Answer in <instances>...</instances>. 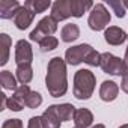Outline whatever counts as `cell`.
Returning a JSON list of instances; mask_svg holds the SVG:
<instances>
[{
	"instance_id": "30",
	"label": "cell",
	"mask_w": 128,
	"mask_h": 128,
	"mask_svg": "<svg viewBox=\"0 0 128 128\" xmlns=\"http://www.w3.org/2000/svg\"><path fill=\"white\" fill-rule=\"evenodd\" d=\"M128 39V38H126ZM124 60L126 62V65H128V47H126V50H125V56H124Z\"/></svg>"
},
{
	"instance_id": "18",
	"label": "cell",
	"mask_w": 128,
	"mask_h": 128,
	"mask_svg": "<svg viewBox=\"0 0 128 128\" xmlns=\"http://www.w3.org/2000/svg\"><path fill=\"white\" fill-rule=\"evenodd\" d=\"M17 80L21 83V84H27L32 82L33 78V70H32V65H18L17 66Z\"/></svg>"
},
{
	"instance_id": "3",
	"label": "cell",
	"mask_w": 128,
	"mask_h": 128,
	"mask_svg": "<svg viewBox=\"0 0 128 128\" xmlns=\"http://www.w3.org/2000/svg\"><path fill=\"white\" fill-rule=\"evenodd\" d=\"M100 68L106 72V74H112V76H125L128 74V65L126 62L120 57L113 56L112 53H101V63Z\"/></svg>"
},
{
	"instance_id": "27",
	"label": "cell",
	"mask_w": 128,
	"mask_h": 128,
	"mask_svg": "<svg viewBox=\"0 0 128 128\" xmlns=\"http://www.w3.org/2000/svg\"><path fill=\"white\" fill-rule=\"evenodd\" d=\"M2 128H24L23 122L20 119H6L2 125Z\"/></svg>"
},
{
	"instance_id": "5",
	"label": "cell",
	"mask_w": 128,
	"mask_h": 128,
	"mask_svg": "<svg viewBox=\"0 0 128 128\" xmlns=\"http://www.w3.org/2000/svg\"><path fill=\"white\" fill-rule=\"evenodd\" d=\"M57 30V23L48 15V17H44L38 24H36V27L30 32V41H33V42H41L42 39H45V38H48V36H53L54 35V32Z\"/></svg>"
},
{
	"instance_id": "11",
	"label": "cell",
	"mask_w": 128,
	"mask_h": 128,
	"mask_svg": "<svg viewBox=\"0 0 128 128\" xmlns=\"http://www.w3.org/2000/svg\"><path fill=\"white\" fill-rule=\"evenodd\" d=\"M118 94H119V86L112 82V80H106L102 82L101 88H100V98L106 102H112L118 98Z\"/></svg>"
},
{
	"instance_id": "21",
	"label": "cell",
	"mask_w": 128,
	"mask_h": 128,
	"mask_svg": "<svg viewBox=\"0 0 128 128\" xmlns=\"http://www.w3.org/2000/svg\"><path fill=\"white\" fill-rule=\"evenodd\" d=\"M41 104H42V96H41V94L36 92V90H30L29 95H27L26 100H24V106L29 107V108H38Z\"/></svg>"
},
{
	"instance_id": "13",
	"label": "cell",
	"mask_w": 128,
	"mask_h": 128,
	"mask_svg": "<svg viewBox=\"0 0 128 128\" xmlns=\"http://www.w3.org/2000/svg\"><path fill=\"white\" fill-rule=\"evenodd\" d=\"M94 122V114L89 108H77L74 114V124L77 128H90Z\"/></svg>"
},
{
	"instance_id": "24",
	"label": "cell",
	"mask_w": 128,
	"mask_h": 128,
	"mask_svg": "<svg viewBox=\"0 0 128 128\" xmlns=\"http://www.w3.org/2000/svg\"><path fill=\"white\" fill-rule=\"evenodd\" d=\"M84 63L89 66H100V63H101V54L96 51V50H92L88 57L84 59Z\"/></svg>"
},
{
	"instance_id": "7",
	"label": "cell",
	"mask_w": 128,
	"mask_h": 128,
	"mask_svg": "<svg viewBox=\"0 0 128 128\" xmlns=\"http://www.w3.org/2000/svg\"><path fill=\"white\" fill-rule=\"evenodd\" d=\"M50 17L59 23L63 21L70 17H74V11H72V0H57L51 6V14Z\"/></svg>"
},
{
	"instance_id": "6",
	"label": "cell",
	"mask_w": 128,
	"mask_h": 128,
	"mask_svg": "<svg viewBox=\"0 0 128 128\" xmlns=\"http://www.w3.org/2000/svg\"><path fill=\"white\" fill-rule=\"evenodd\" d=\"M94 48L89 44H80V45L70 47L65 51V62L70 63V65H78V63L84 62V59L88 57V54Z\"/></svg>"
},
{
	"instance_id": "9",
	"label": "cell",
	"mask_w": 128,
	"mask_h": 128,
	"mask_svg": "<svg viewBox=\"0 0 128 128\" xmlns=\"http://www.w3.org/2000/svg\"><path fill=\"white\" fill-rule=\"evenodd\" d=\"M35 15H36V14H35L32 9L26 8V6H21V8L18 9V12L15 14V17H14V24H15V27L20 29V30H26V29L32 24Z\"/></svg>"
},
{
	"instance_id": "28",
	"label": "cell",
	"mask_w": 128,
	"mask_h": 128,
	"mask_svg": "<svg viewBox=\"0 0 128 128\" xmlns=\"http://www.w3.org/2000/svg\"><path fill=\"white\" fill-rule=\"evenodd\" d=\"M27 128H44L42 120H41V116H33V118H30Z\"/></svg>"
},
{
	"instance_id": "4",
	"label": "cell",
	"mask_w": 128,
	"mask_h": 128,
	"mask_svg": "<svg viewBox=\"0 0 128 128\" xmlns=\"http://www.w3.org/2000/svg\"><path fill=\"white\" fill-rule=\"evenodd\" d=\"M110 12L108 9L106 8V5L102 3H96L94 5V8L90 9V14H89V18H88V24L92 30L95 32H100L102 29H106L110 23Z\"/></svg>"
},
{
	"instance_id": "10",
	"label": "cell",
	"mask_w": 128,
	"mask_h": 128,
	"mask_svg": "<svg viewBox=\"0 0 128 128\" xmlns=\"http://www.w3.org/2000/svg\"><path fill=\"white\" fill-rule=\"evenodd\" d=\"M126 38H128V33H125L118 26H110L104 32V39L110 45H120L126 41Z\"/></svg>"
},
{
	"instance_id": "34",
	"label": "cell",
	"mask_w": 128,
	"mask_h": 128,
	"mask_svg": "<svg viewBox=\"0 0 128 128\" xmlns=\"http://www.w3.org/2000/svg\"><path fill=\"white\" fill-rule=\"evenodd\" d=\"M74 128H77V126H74Z\"/></svg>"
},
{
	"instance_id": "25",
	"label": "cell",
	"mask_w": 128,
	"mask_h": 128,
	"mask_svg": "<svg viewBox=\"0 0 128 128\" xmlns=\"http://www.w3.org/2000/svg\"><path fill=\"white\" fill-rule=\"evenodd\" d=\"M29 92H30V88L27 86V84H21V86H18L15 90H14V98H17L18 101H21L23 104H24V100H26V96L29 95Z\"/></svg>"
},
{
	"instance_id": "17",
	"label": "cell",
	"mask_w": 128,
	"mask_h": 128,
	"mask_svg": "<svg viewBox=\"0 0 128 128\" xmlns=\"http://www.w3.org/2000/svg\"><path fill=\"white\" fill-rule=\"evenodd\" d=\"M78 36H80V29H78L77 24H72V23L65 24L63 29H62V32H60V38H62L63 42H72Z\"/></svg>"
},
{
	"instance_id": "1",
	"label": "cell",
	"mask_w": 128,
	"mask_h": 128,
	"mask_svg": "<svg viewBox=\"0 0 128 128\" xmlns=\"http://www.w3.org/2000/svg\"><path fill=\"white\" fill-rule=\"evenodd\" d=\"M45 86L48 94L53 98L63 96L68 90V78H66V62L59 56L53 57L48 62Z\"/></svg>"
},
{
	"instance_id": "14",
	"label": "cell",
	"mask_w": 128,
	"mask_h": 128,
	"mask_svg": "<svg viewBox=\"0 0 128 128\" xmlns=\"http://www.w3.org/2000/svg\"><path fill=\"white\" fill-rule=\"evenodd\" d=\"M41 120H42V125L44 128H60V119L56 113V107L54 106H50L42 114H41Z\"/></svg>"
},
{
	"instance_id": "2",
	"label": "cell",
	"mask_w": 128,
	"mask_h": 128,
	"mask_svg": "<svg viewBox=\"0 0 128 128\" xmlns=\"http://www.w3.org/2000/svg\"><path fill=\"white\" fill-rule=\"evenodd\" d=\"M95 76L89 70H78L74 76V96L77 100H89L95 90Z\"/></svg>"
},
{
	"instance_id": "31",
	"label": "cell",
	"mask_w": 128,
	"mask_h": 128,
	"mask_svg": "<svg viewBox=\"0 0 128 128\" xmlns=\"http://www.w3.org/2000/svg\"><path fill=\"white\" fill-rule=\"evenodd\" d=\"M90 128H106V125H102V124H96V125H92Z\"/></svg>"
},
{
	"instance_id": "33",
	"label": "cell",
	"mask_w": 128,
	"mask_h": 128,
	"mask_svg": "<svg viewBox=\"0 0 128 128\" xmlns=\"http://www.w3.org/2000/svg\"><path fill=\"white\" fill-rule=\"evenodd\" d=\"M119 128H128V124H125V125H120Z\"/></svg>"
},
{
	"instance_id": "29",
	"label": "cell",
	"mask_w": 128,
	"mask_h": 128,
	"mask_svg": "<svg viewBox=\"0 0 128 128\" xmlns=\"http://www.w3.org/2000/svg\"><path fill=\"white\" fill-rule=\"evenodd\" d=\"M120 89H122L125 94H128V74H125V76L122 77V82H120Z\"/></svg>"
},
{
	"instance_id": "22",
	"label": "cell",
	"mask_w": 128,
	"mask_h": 128,
	"mask_svg": "<svg viewBox=\"0 0 128 128\" xmlns=\"http://www.w3.org/2000/svg\"><path fill=\"white\" fill-rule=\"evenodd\" d=\"M107 5L108 8L114 12V15L118 18H124L125 14H126V9L124 6V2H120V0H107Z\"/></svg>"
},
{
	"instance_id": "12",
	"label": "cell",
	"mask_w": 128,
	"mask_h": 128,
	"mask_svg": "<svg viewBox=\"0 0 128 128\" xmlns=\"http://www.w3.org/2000/svg\"><path fill=\"white\" fill-rule=\"evenodd\" d=\"M20 8L21 5L17 0H0V18L2 20L14 18Z\"/></svg>"
},
{
	"instance_id": "19",
	"label": "cell",
	"mask_w": 128,
	"mask_h": 128,
	"mask_svg": "<svg viewBox=\"0 0 128 128\" xmlns=\"http://www.w3.org/2000/svg\"><path fill=\"white\" fill-rule=\"evenodd\" d=\"M24 6L32 9L35 14H41V12H45L48 8H51L53 3L50 0H27V2H24Z\"/></svg>"
},
{
	"instance_id": "15",
	"label": "cell",
	"mask_w": 128,
	"mask_h": 128,
	"mask_svg": "<svg viewBox=\"0 0 128 128\" xmlns=\"http://www.w3.org/2000/svg\"><path fill=\"white\" fill-rule=\"evenodd\" d=\"M56 107V113L59 116V119L62 122H66V120H71L74 119V114H76V107L70 102H65V104H54Z\"/></svg>"
},
{
	"instance_id": "23",
	"label": "cell",
	"mask_w": 128,
	"mask_h": 128,
	"mask_svg": "<svg viewBox=\"0 0 128 128\" xmlns=\"http://www.w3.org/2000/svg\"><path fill=\"white\" fill-rule=\"evenodd\" d=\"M57 45H59V41L54 36H48L39 42V48L42 51H53L54 48H57Z\"/></svg>"
},
{
	"instance_id": "32",
	"label": "cell",
	"mask_w": 128,
	"mask_h": 128,
	"mask_svg": "<svg viewBox=\"0 0 128 128\" xmlns=\"http://www.w3.org/2000/svg\"><path fill=\"white\" fill-rule=\"evenodd\" d=\"M124 2V6H125V9H128V0H122Z\"/></svg>"
},
{
	"instance_id": "26",
	"label": "cell",
	"mask_w": 128,
	"mask_h": 128,
	"mask_svg": "<svg viewBox=\"0 0 128 128\" xmlns=\"http://www.w3.org/2000/svg\"><path fill=\"white\" fill-rule=\"evenodd\" d=\"M6 107H8L9 110H12V112H21V110L24 108V104H23L21 101H18L17 98L11 96V98H8V104H6Z\"/></svg>"
},
{
	"instance_id": "16",
	"label": "cell",
	"mask_w": 128,
	"mask_h": 128,
	"mask_svg": "<svg viewBox=\"0 0 128 128\" xmlns=\"http://www.w3.org/2000/svg\"><path fill=\"white\" fill-rule=\"evenodd\" d=\"M12 47V39L9 35L2 33L0 35V48H2V56H0V65H6L9 60V48Z\"/></svg>"
},
{
	"instance_id": "8",
	"label": "cell",
	"mask_w": 128,
	"mask_h": 128,
	"mask_svg": "<svg viewBox=\"0 0 128 128\" xmlns=\"http://www.w3.org/2000/svg\"><path fill=\"white\" fill-rule=\"evenodd\" d=\"M33 60L32 45L26 39H20L15 44V63L18 65H30Z\"/></svg>"
},
{
	"instance_id": "20",
	"label": "cell",
	"mask_w": 128,
	"mask_h": 128,
	"mask_svg": "<svg viewBox=\"0 0 128 128\" xmlns=\"http://www.w3.org/2000/svg\"><path fill=\"white\" fill-rule=\"evenodd\" d=\"M0 84L6 90H15L17 86V78L12 76L11 71H2L0 72Z\"/></svg>"
}]
</instances>
